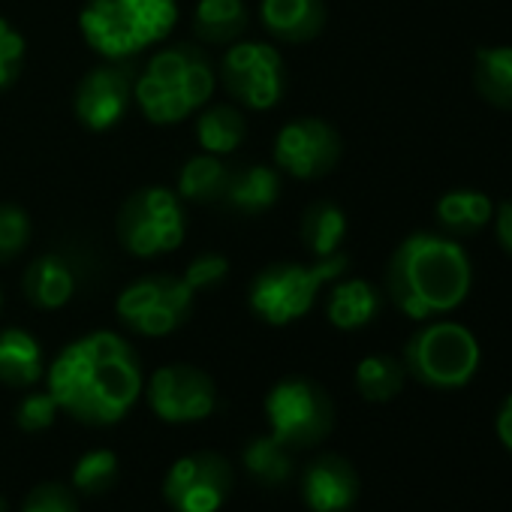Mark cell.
I'll return each instance as SVG.
<instances>
[{
	"mask_svg": "<svg viewBox=\"0 0 512 512\" xmlns=\"http://www.w3.org/2000/svg\"><path fill=\"white\" fill-rule=\"evenodd\" d=\"M46 389L70 419L106 428L130 416L145 392V374L133 344L109 329L70 341L46 368Z\"/></svg>",
	"mask_w": 512,
	"mask_h": 512,
	"instance_id": "6da1fadb",
	"label": "cell"
},
{
	"mask_svg": "<svg viewBox=\"0 0 512 512\" xmlns=\"http://www.w3.org/2000/svg\"><path fill=\"white\" fill-rule=\"evenodd\" d=\"M473 287L467 250L440 232H413L389 256L386 296L410 320H434L464 305Z\"/></svg>",
	"mask_w": 512,
	"mask_h": 512,
	"instance_id": "7a4b0ae2",
	"label": "cell"
},
{
	"mask_svg": "<svg viewBox=\"0 0 512 512\" xmlns=\"http://www.w3.org/2000/svg\"><path fill=\"white\" fill-rule=\"evenodd\" d=\"M217 70L202 46H160L136 76L133 103L154 127H172L211 103Z\"/></svg>",
	"mask_w": 512,
	"mask_h": 512,
	"instance_id": "3957f363",
	"label": "cell"
},
{
	"mask_svg": "<svg viewBox=\"0 0 512 512\" xmlns=\"http://www.w3.org/2000/svg\"><path fill=\"white\" fill-rule=\"evenodd\" d=\"M178 25V0H88L79 13L82 40L103 61H130L163 46Z\"/></svg>",
	"mask_w": 512,
	"mask_h": 512,
	"instance_id": "277c9868",
	"label": "cell"
},
{
	"mask_svg": "<svg viewBox=\"0 0 512 512\" xmlns=\"http://www.w3.org/2000/svg\"><path fill=\"white\" fill-rule=\"evenodd\" d=\"M350 266L347 253L326 256L314 263H272L256 272L247 290V305L256 320L269 326H290L308 317L332 281H338Z\"/></svg>",
	"mask_w": 512,
	"mask_h": 512,
	"instance_id": "5b68a950",
	"label": "cell"
},
{
	"mask_svg": "<svg viewBox=\"0 0 512 512\" xmlns=\"http://www.w3.org/2000/svg\"><path fill=\"white\" fill-rule=\"evenodd\" d=\"M115 235L136 260H157L178 250L187 238L184 199L163 184L133 190L118 208Z\"/></svg>",
	"mask_w": 512,
	"mask_h": 512,
	"instance_id": "8992f818",
	"label": "cell"
},
{
	"mask_svg": "<svg viewBox=\"0 0 512 512\" xmlns=\"http://www.w3.org/2000/svg\"><path fill=\"white\" fill-rule=\"evenodd\" d=\"M479 341L476 335L449 320L425 323L404 347V368L407 377L428 389H461L479 371Z\"/></svg>",
	"mask_w": 512,
	"mask_h": 512,
	"instance_id": "52a82bcc",
	"label": "cell"
},
{
	"mask_svg": "<svg viewBox=\"0 0 512 512\" xmlns=\"http://www.w3.org/2000/svg\"><path fill=\"white\" fill-rule=\"evenodd\" d=\"M266 422L272 437L290 449H308L323 443L335 428V404L329 392L311 377H284L278 380L263 401Z\"/></svg>",
	"mask_w": 512,
	"mask_h": 512,
	"instance_id": "ba28073f",
	"label": "cell"
},
{
	"mask_svg": "<svg viewBox=\"0 0 512 512\" xmlns=\"http://www.w3.org/2000/svg\"><path fill=\"white\" fill-rule=\"evenodd\" d=\"M196 305V293L181 275H145L127 284L115 299V317L142 338H166L178 332Z\"/></svg>",
	"mask_w": 512,
	"mask_h": 512,
	"instance_id": "9c48e42d",
	"label": "cell"
},
{
	"mask_svg": "<svg viewBox=\"0 0 512 512\" xmlns=\"http://www.w3.org/2000/svg\"><path fill=\"white\" fill-rule=\"evenodd\" d=\"M217 79L229 100L244 109L269 112L287 94V64L272 43L238 40L226 46Z\"/></svg>",
	"mask_w": 512,
	"mask_h": 512,
	"instance_id": "30bf717a",
	"label": "cell"
},
{
	"mask_svg": "<svg viewBox=\"0 0 512 512\" xmlns=\"http://www.w3.org/2000/svg\"><path fill=\"white\" fill-rule=\"evenodd\" d=\"M229 491L232 467L208 449L175 458L163 476V500L172 512H220Z\"/></svg>",
	"mask_w": 512,
	"mask_h": 512,
	"instance_id": "8fae6325",
	"label": "cell"
},
{
	"mask_svg": "<svg viewBox=\"0 0 512 512\" xmlns=\"http://www.w3.org/2000/svg\"><path fill=\"white\" fill-rule=\"evenodd\" d=\"M344 157V139L323 118H293L275 136V166L299 181L326 178Z\"/></svg>",
	"mask_w": 512,
	"mask_h": 512,
	"instance_id": "7c38bea8",
	"label": "cell"
},
{
	"mask_svg": "<svg viewBox=\"0 0 512 512\" xmlns=\"http://www.w3.org/2000/svg\"><path fill=\"white\" fill-rule=\"evenodd\" d=\"M148 407L160 422L187 425L202 422L217 410V386L214 380L193 365L175 362L163 365L148 377Z\"/></svg>",
	"mask_w": 512,
	"mask_h": 512,
	"instance_id": "4fadbf2b",
	"label": "cell"
},
{
	"mask_svg": "<svg viewBox=\"0 0 512 512\" xmlns=\"http://www.w3.org/2000/svg\"><path fill=\"white\" fill-rule=\"evenodd\" d=\"M133 70L127 61H106L82 76L73 91L76 121L91 133L115 130L133 106Z\"/></svg>",
	"mask_w": 512,
	"mask_h": 512,
	"instance_id": "5bb4252c",
	"label": "cell"
},
{
	"mask_svg": "<svg viewBox=\"0 0 512 512\" xmlns=\"http://www.w3.org/2000/svg\"><path fill=\"white\" fill-rule=\"evenodd\" d=\"M302 500L311 512H350L359 500V473L341 455H317L302 473Z\"/></svg>",
	"mask_w": 512,
	"mask_h": 512,
	"instance_id": "9a60e30c",
	"label": "cell"
},
{
	"mask_svg": "<svg viewBox=\"0 0 512 512\" xmlns=\"http://www.w3.org/2000/svg\"><path fill=\"white\" fill-rule=\"evenodd\" d=\"M260 22L281 43H311L326 28L323 0H260Z\"/></svg>",
	"mask_w": 512,
	"mask_h": 512,
	"instance_id": "2e32d148",
	"label": "cell"
},
{
	"mask_svg": "<svg viewBox=\"0 0 512 512\" xmlns=\"http://www.w3.org/2000/svg\"><path fill=\"white\" fill-rule=\"evenodd\" d=\"M25 299L40 311H61L76 296V269L61 253H43L22 275Z\"/></svg>",
	"mask_w": 512,
	"mask_h": 512,
	"instance_id": "e0dca14e",
	"label": "cell"
},
{
	"mask_svg": "<svg viewBox=\"0 0 512 512\" xmlns=\"http://www.w3.org/2000/svg\"><path fill=\"white\" fill-rule=\"evenodd\" d=\"M380 308H383V296L371 281L365 278L332 281V290L326 299V317L335 329L359 332L380 317Z\"/></svg>",
	"mask_w": 512,
	"mask_h": 512,
	"instance_id": "ac0fdd59",
	"label": "cell"
},
{
	"mask_svg": "<svg viewBox=\"0 0 512 512\" xmlns=\"http://www.w3.org/2000/svg\"><path fill=\"white\" fill-rule=\"evenodd\" d=\"M46 377L40 341L19 326L0 329V383L10 389H34Z\"/></svg>",
	"mask_w": 512,
	"mask_h": 512,
	"instance_id": "d6986e66",
	"label": "cell"
},
{
	"mask_svg": "<svg viewBox=\"0 0 512 512\" xmlns=\"http://www.w3.org/2000/svg\"><path fill=\"white\" fill-rule=\"evenodd\" d=\"M281 169L266 163H247L229 172L223 202L241 214H263L281 199Z\"/></svg>",
	"mask_w": 512,
	"mask_h": 512,
	"instance_id": "ffe728a7",
	"label": "cell"
},
{
	"mask_svg": "<svg viewBox=\"0 0 512 512\" xmlns=\"http://www.w3.org/2000/svg\"><path fill=\"white\" fill-rule=\"evenodd\" d=\"M190 25L199 43L232 46L244 37L250 25V13L244 0H199Z\"/></svg>",
	"mask_w": 512,
	"mask_h": 512,
	"instance_id": "44dd1931",
	"label": "cell"
},
{
	"mask_svg": "<svg viewBox=\"0 0 512 512\" xmlns=\"http://www.w3.org/2000/svg\"><path fill=\"white\" fill-rule=\"evenodd\" d=\"M437 223L443 232L449 235H473L479 229H485L494 217V202L488 193L482 190H470V187H458V190H446L437 199Z\"/></svg>",
	"mask_w": 512,
	"mask_h": 512,
	"instance_id": "7402d4cb",
	"label": "cell"
},
{
	"mask_svg": "<svg viewBox=\"0 0 512 512\" xmlns=\"http://www.w3.org/2000/svg\"><path fill=\"white\" fill-rule=\"evenodd\" d=\"M247 136V118L232 103H205L196 118V142L202 151L226 157Z\"/></svg>",
	"mask_w": 512,
	"mask_h": 512,
	"instance_id": "603a6c76",
	"label": "cell"
},
{
	"mask_svg": "<svg viewBox=\"0 0 512 512\" xmlns=\"http://www.w3.org/2000/svg\"><path fill=\"white\" fill-rule=\"evenodd\" d=\"M229 172L232 166L217 157V154H193L181 172H178V187L175 193L184 202H196V205H211V202H223L226 184H229Z\"/></svg>",
	"mask_w": 512,
	"mask_h": 512,
	"instance_id": "cb8c5ba5",
	"label": "cell"
},
{
	"mask_svg": "<svg viewBox=\"0 0 512 512\" xmlns=\"http://www.w3.org/2000/svg\"><path fill=\"white\" fill-rule=\"evenodd\" d=\"M476 94L503 112H512V46H482L473 55Z\"/></svg>",
	"mask_w": 512,
	"mask_h": 512,
	"instance_id": "d4e9b609",
	"label": "cell"
},
{
	"mask_svg": "<svg viewBox=\"0 0 512 512\" xmlns=\"http://www.w3.org/2000/svg\"><path fill=\"white\" fill-rule=\"evenodd\" d=\"M347 238V214L335 202H311L302 214V244L314 260L341 253V244Z\"/></svg>",
	"mask_w": 512,
	"mask_h": 512,
	"instance_id": "484cf974",
	"label": "cell"
},
{
	"mask_svg": "<svg viewBox=\"0 0 512 512\" xmlns=\"http://www.w3.org/2000/svg\"><path fill=\"white\" fill-rule=\"evenodd\" d=\"M241 461H244V470L250 473V479L266 485V488H278V485L290 482L293 473H296L293 449L287 443H281L278 437H272V434L253 437L241 449Z\"/></svg>",
	"mask_w": 512,
	"mask_h": 512,
	"instance_id": "4316f807",
	"label": "cell"
},
{
	"mask_svg": "<svg viewBox=\"0 0 512 512\" xmlns=\"http://www.w3.org/2000/svg\"><path fill=\"white\" fill-rule=\"evenodd\" d=\"M404 380H407L404 362L395 356H386V353L365 356L356 365V389L371 404H386V401L398 398L404 389Z\"/></svg>",
	"mask_w": 512,
	"mask_h": 512,
	"instance_id": "83f0119b",
	"label": "cell"
},
{
	"mask_svg": "<svg viewBox=\"0 0 512 512\" xmlns=\"http://www.w3.org/2000/svg\"><path fill=\"white\" fill-rule=\"evenodd\" d=\"M118 467H121V461L112 449H91V452L79 455L73 464V491H79L85 497L106 494L118 479Z\"/></svg>",
	"mask_w": 512,
	"mask_h": 512,
	"instance_id": "f1b7e54d",
	"label": "cell"
},
{
	"mask_svg": "<svg viewBox=\"0 0 512 512\" xmlns=\"http://www.w3.org/2000/svg\"><path fill=\"white\" fill-rule=\"evenodd\" d=\"M31 214L16 202H0V263L16 260L31 244Z\"/></svg>",
	"mask_w": 512,
	"mask_h": 512,
	"instance_id": "f546056e",
	"label": "cell"
},
{
	"mask_svg": "<svg viewBox=\"0 0 512 512\" xmlns=\"http://www.w3.org/2000/svg\"><path fill=\"white\" fill-rule=\"evenodd\" d=\"M61 416V407L55 401V395L49 389L43 392H28L19 407H16V425L25 431V434H40V431H49Z\"/></svg>",
	"mask_w": 512,
	"mask_h": 512,
	"instance_id": "4dcf8cb0",
	"label": "cell"
},
{
	"mask_svg": "<svg viewBox=\"0 0 512 512\" xmlns=\"http://www.w3.org/2000/svg\"><path fill=\"white\" fill-rule=\"evenodd\" d=\"M25 55H28L25 37L0 16V91L16 85V79L22 76V67H25Z\"/></svg>",
	"mask_w": 512,
	"mask_h": 512,
	"instance_id": "1f68e13d",
	"label": "cell"
},
{
	"mask_svg": "<svg viewBox=\"0 0 512 512\" xmlns=\"http://www.w3.org/2000/svg\"><path fill=\"white\" fill-rule=\"evenodd\" d=\"M187 287L193 293H205V290H214L217 284H223L229 278V260L220 253H199L193 256V260L187 263L184 275Z\"/></svg>",
	"mask_w": 512,
	"mask_h": 512,
	"instance_id": "d6a6232c",
	"label": "cell"
},
{
	"mask_svg": "<svg viewBox=\"0 0 512 512\" xmlns=\"http://www.w3.org/2000/svg\"><path fill=\"white\" fill-rule=\"evenodd\" d=\"M22 512H79L76 491L61 482H43L28 491Z\"/></svg>",
	"mask_w": 512,
	"mask_h": 512,
	"instance_id": "836d02e7",
	"label": "cell"
},
{
	"mask_svg": "<svg viewBox=\"0 0 512 512\" xmlns=\"http://www.w3.org/2000/svg\"><path fill=\"white\" fill-rule=\"evenodd\" d=\"M491 223H494V232H497L500 247L512 256V199H506V202L497 205Z\"/></svg>",
	"mask_w": 512,
	"mask_h": 512,
	"instance_id": "e575fe53",
	"label": "cell"
},
{
	"mask_svg": "<svg viewBox=\"0 0 512 512\" xmlns=\"http://www.w3.org/2000/svg\"><path fill=\"white\" fill-rule=\"evenodd\" d=\"M494 428H497L500 443L512 452V395H506V401L500 404L497 419H494Z\"/></svg>",
	"mask_w": 512,
	"mask_h": 512,
	"instance_id": "d590c367",
	"label": "cell"
},
{
	"mask_svg": "<svg viewBox=\"0 0 512 512\" xmlns=\"http://www.w3.org/2000/svg\"><path fill=\"white\" fill-rule=\"evenodd\" d=\"M0 512H7V500L4 497H0Z\"/></svg>",
	"mask_w": 512,
	"mask_h": 512,
	"instance_id": "8d00e7d4",
	"label": "cell"
},
{
	"mask_svg": "<svg viewBox=\"0 0 512 512\" xmlns=\"http://www.w3.org/2000/svg\"><path fill=\"white\" fill-rule=\"evenodd\" d=\"M0 308H4V293H0Z\"/></svg>",
	"mask_w": 512,
	"mask_h": 512,
	"instance_id": "74e56055",
	"label": "cell"
}]
</instances>
